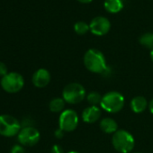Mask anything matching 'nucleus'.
<instances>
[{"label":"nucleus","mask_w":153,"mask_h":153,"mask_svg":"<svg viewBox=\"0 0 153 153\" xmlns=\"http://www.w3.org/2000/svg\"><path fill=\"white\" fill-rule=\"evenodd\" d=\"M85 67L93 73L101 74L108 69L105 55L97 49H89L84 55Z\"/></svg>","instance_id":"obj_1"},{"label":"nucleus","mask_w":153,"mask_h":153,"mask_svg":"<svg viewBox=\"0 0 153 153\" xmlns=\"http://www.w3.org/2000/svg\"><path fill=\"white\" fill-rule=\"evenodd\" d=\"M114 148L120 153H130L135 145L133 136L125 130L116 131L112 137Z\"/></svg>","instance_id":"obj_2"},{"label":"nucleus","mask_w":153,"mask_h":153,"mask_svg":"<svg viewBox=\"0 0 153 153\" xmlns=\"http://www.w3.org/2000/svg\"><path fill=\"white\" fill-rule=\"evenodd\" d=\"M124 105L123 96L116 91H111L103 96L100 106L103 110L110 114L120 112Z\"/></svg>","instance_id":"obj_3"},{"label":"nucleus","mask_w":153,"mask_h":153,"mask_svg":"<svg viewBox=\"0 0 153 153\" xmlns=\"http://www.w3.org/2000/svg\"><path fill=\"white\" fill-rule=\"evenodd\" d=\"M87 97L85 88L79 83H70L67 85L62 91V98L66 103L76 105Z\"/></svg>","instance_id":"obj_4"},{"label":"nucleus","mask_w":153,"mask_h":153,"mask_svg":"<svg viewBox=\"0 0 153 153\" xmlns=\"http://www.w3.org/2000/svg\"><path fill=\"white\" fill-rule=\"evenodd\" d=\"M0 85L7 93H17L23 89L25 79L23 76L17 72H8L0 80Z\"/></svg>","instance_id":"obj_5"},{"label":"nucleus","mask_w":153,"mask_h":153,"mask_svg":"<svg viewBox=\"0 0 153 153\" xmlns=\"http://www.w3.org/2000/svg\"><path fill=\"white\" fill-rule=\"evenodd\" d=\"M21 131L19 121L10 114L0 115V135L4 137H14Z\"/></svg>","instance_id":"obj_6"},{"label":"nucleus","mask_w":153,"mask_h":153,"mask_svg":"<svg viewBox=\"0 0 153 153\" xmlns=\"http://www.w3.org/2000/svg\"><path fill=\"white\" fill-rule=\"evenodd\" d=\"M79 123V115L74 110L66 109L64 110L59 118V128L66 132L73 131L76 129Z\"/></svg>","instance_id":"obj_7"},{"label":"nucleus","mask_w":153,"mask_h":153,"mask_svg":"<svg viewBox=\"0 0 153 153\" xmlns=\"http://www.w3.org/2000/svg\"><path fill=\"white\" fill-rule=\"evenodd\" d=\"M41 135L39 131L32 126L24 127L17 135V140L22 146L32 147L37 144L40 140Z\"/></svg>","instance_id":"obj_8"},{"label":"nucleus","mask_w":153,"mask_h":153,"mask_svg":"<svg viewBox=\"0 0 153 153\" xmlns=\"http://www.w3.org/2000/svg\"><path fill=\"white\" fill-rule=\"evenodd\" d=\"M90 32L97 36L105 35L111 29V23L105 16H98L94 17L89 24Z\"/></svg>","instance_id":"obj_9"},{"label":"nucleus","mask_w":153,"mask_h":153,"mask_svg":"<svg viewBox=\"0 0 153 153\" xmlns=\"http://www.w3.org/2000/svg\"><path fill=\"white\" fill-rule=\"evenodd\" d=\"M32 81L34 87L38 88H45L51 81V74L45 68H39L33 73Z\"/></svg>","instance_id":"obj_10"},{"label":"nucleus","mask_w":153,"mask_h":153,"mask_svg":"<svg viewBox=\"0 0 153 153\" xmlns=\"http://www.w3.org/2000/svg\"><path fill=\"white\" fill-rule=\"evenodd\" d=\"M102 112L98 106L90 105L85 108L82 112V120L87 123H94L99 120Z\"/></svg>","instance_id":"obj_11"},{"label":"nucleus","mask_w":153,"mask_h":153,"mask_svg":"<svg viewBox=\"0 0 153 153\" xmlns=\"http://www.w3.org/2000/svg\"><path fill=\"white\" fill-rule=\"evenodd\" d=\"M148 106V102L146 98L142 96H137L133 97L131 101V108L136 114H140L145 111Z\"/></svg>","instance_id":"obj_12"},{"label":"nucleus","mask_w":153,"mask_h":153,"mask_svg":"<svg viewBox=\"0 0 153 153\" xmlns=\"http://www.w3.org/2000/svg\"><path fill=\"white\" fill-rule=\"evenodd\" d=\"M99 126H100V129L104 132L108 133V134H111V133L114 134L116 131H118L117 123L113 118H110V117L103 118L99 123Z\"/></svg>","instance_id":"obj_13"},{"label":"nucleus","mask_w":153,"mask_h":153,"mask_svg":"<svg viewBox=\"0 0 153 153\" xmlns=\"http://www.w3.org/2000/svg\"><path fill=\"white\" fill-rule=\"evenodd\" d=\"M104 7L107 12L116 14L123 8V3L122 0H105Z\"/></svg>","instance_id":"obj_14"},{"label":"nucleus","mask_w":153,"mask_h":153,"mask_svg":"<svg viewBox=\"0 0 153 153\" xmlns=\"http://www.w3.org/2000/svg\"><path fill=\"white\" fill-rule=\"evenodd\" d=\"M65 100L60 97H56L53 98L50 104H49V108L52 113H62L65 109Z\"/></svg>","instance_id":"obj_15"},{"label":"nucleus","mask_w":153,"mask_h":153,"mask_svg":"<svg viewBox=\"0 0 153 153\" xmlns=\"http://www.w3.org/2000/svg\"><path fill=\"white\" fill-rule=\"evenodd\" d=\"M139 42L142 46L151 51L153 49V33L148 32V33L141 34L139 39Z\"/></svg>","instance_id":"obj_16"},{"label":"nucleus","mask_w":153,"mask_h":153,"mask_svg":"<svg viewBox=\"0 0 153 153\" xmlns=\"http://www.w3.org/2000/svg\"><path fill=\"white\" fill-rule=\"evenodd\" d=\"M74 30L78 34L84 35L88 31H90V28H89V25L88 23H86L84 21H79L74 25Z\"/></svg>","instance_id":"obj_17"},{"label":"nucleus","mask_w":153,"mask_h":153,"mask_svg":"<svg viewBox=\"0 0 153 153\" xmlns=\"http://www.w3.org/2000/svg\"><path fill=\"white\" fill-rule=\"evenodd\" d=\"M102 97H103L98 92H95V91L90 92L89 94L87 95V100L88 104L90 105H95V106H97V105L101 104Z\"/></svg>","instance_id":"obj_18"},{"label":"nucleus","mask_w":153,"mask_h":153,"mask_svg":"<svg viewBox=\"0 0 153 153\" xmlns=\"http://www.w3.org/2000/svg\"><path fill=\"white\" fill-rule=\"evenodd\" d=\"M11 153H25V149L21 144H16L12 147Z\"/></svg>","instance_id":"obj_19"},{"label":"nucleus","mask_w":153,"mask_h":153,"mask_svg":"<svg viewBox=\"0 0 153 153\" xmlns=\"http://www.w3.org/2000/svg\"><path fill=\"white\" fill-rule=\"evenodd\" d=\"M8 73V70H7V65L2 62V61H0V76H5Z\"/></svg>","instance_id":"obj_20"},{"label":"nucleus","mask_w":153,"mask_h":153,"mask_svg":"<svg viewBox=\"0 0 153 153\" xmlns=\"http://www.w3.org/2000/svg\"><path fill=\"white\" fill-rule=\"evenodd\" d=\"M51 153H64V150L59 145L55 144L52 146V148L51 149Z\"/></svg>","instance_id":"obj_21"},{"label":"nucleus","mask_w":153,"mask_h":153,"mask_svg":"<svg viewBox=\"0 0 153 153\" xmlns=\"http://www.w3.org/2000/svg\"><path fill=\"white\" fill-rule=\"evenodd\" d=\"M64 131H62L60 128H59V129H57L56 131H55V132H54V135H55V137L57 138V139H61L63 136H64Z\"/></svg>","instance_id":"obj_22"},{"label":"nucleus","mask_w":153,"mask_h":153,"mask_svg":"<svg viewBox=\"0 0 153 153\" xmlns=\"http://www.w3.org/2000/svg\"><path fill=\"white\" fill-rule=\"evenodd\" d=\"M149 110L153 114V99H151L150 102H149Z\"/></svg>","instance_id":"obj_23"},{"label":"nucleus","mask_w":153,"mask_h":153,"mask_svg":"<svg viewBox=\"0 0 153 153\" xmlns=\"http://www.w3.org/2000/svg\"><path fill=\"white\" fill-rule=\"evenodd\" d=\"M78 1H79L80 3H83V4H88V3L92 2L93 0H78Z\"/></svg>","instance_id":"obj_24"},{"label":"nucleus","mask_w":153,"mask_h":153,"mask_svg":"<svg viewBox=\"0 0 153 153\" xmlns=\"http://www.w3.org/2000/svg\"><path fill=\"white\" fill-rule=\"evenodd\" d=\"M149 55H150V59H151V60L153 61V49L150 51V54H149Z\"/></svg>","instance_id":"obj_25"},{"label":"nucleus","mask_w":153,"mask_h":153,"mask_svg":"<svg viewBox=\"0 0 153 153\" xmlns=\"http://www.w3.org/2000/svg\"><path fill=\"white\" fill-rule=\"evenodd\" d=\"M68 153H80L79 151H76V150H71V151H68Z\"/></svg>","instance_id":"obj_26"},{"label":"nucleus","mask_w":153,"mask_h":153,"mask_svg":"<svg viewBox=\"0 0 153 153\" xmlns=\"http://www.w3.org/2000/svg\"><path fill=\"white\" fill-rule=\"evenodd\" d=\"M133 153H140V152H133Z\"/></svg>","instance_id":"obj_27"}]
</instances>
